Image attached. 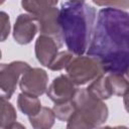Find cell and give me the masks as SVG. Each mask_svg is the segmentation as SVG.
I'll list each match as a JSON object with an SVG mask.
<instances>
[{
  "label": "cell",
  "mask_w": 129,
  "mask_h": 129,
  "mask_svg": "<svg viewBox=\"0 0 129 129\" xmlns=\"http://www.w3.org/2000/svg\"><path fill=\"white\" fill-rule=\"evenodd\" d=\"M57 1H42V0H30V1H22L21 6L22 8L27 11L29 14H37L41 10L50 7L56 6Z\"/></svg>",
  "instance_id": "cell-16"
},
{
  "label": "cell",
  "mask_w": 129,
  "mask_h": 129,
  "mask_svg": "<svg viewBox=\"0 0 129 129\" xmlns=\"http://www.w3.org/2000/svg\"><path fill=\"white\" fill-rule=\"evenodd\" d=\"M73 103L76 111L94 128L100 127L108 118V108L103 101L95 98L86 89L78 90Z\"/></svg>",
  "instance_id": "cell-3"
},
{
  "label": "cell",
  "mask_w": 129,
  "mask_h": 129,
  "mask_svg": "<svg viewBox=\"0 0 129 129\" xmlns=\"http://www.w3.org/2000/svg\"><path fill=\"white\" fill-rule=\"evenodd\" d=\"M0 24H1V41H4L10 32L9 15L4 11L0 12Z\"/></svg>",
  "instance_id": "cell-20"
},
{
  "label": "cell",
  "mask_w": 129,
  "mask_h": 129,
  "mask_svg": "<svg viewBox=\"0 0 129 129\" xmlns=\"http://www.w3.org/2000/svg\"><path fill=\"white\" fill-rule=\"evenodd\" d=\"M66 70L69 78L77 86L93 82L106 74L101 63L90 55L75 56Z\"/></svg>",
  "instance_id": "cell-4"
},
{
  "label": "cell",
  "mask_w": 129,
  "mask_h": 129,
  "mask_svg": "<svg viewBox=\"0 0 129 129\" xmlns=\"http://www.w3.org/2000/svg\"><path fill=\"white\" fill-rule=\"evenodd\" d=\"M57 40L50 36L39 35L35 42V55L37 60L44 67L48 68L58 53V48L61 47Z\"/></svg>",
  "instance_id": "cell-10"
},
{
  "label": "cell",
  "mask_w": 129,
  "mask_h": 129,
  "mask_svg": "<svg viewBox=\"0 0 129 129\" xmlns=\"http://www.w3.org/2000/svg\"><path fill=\"white\" fill-rule=\"evenodd\" d=\"M30 69V66L21 60L12 61L10 63H1L0 66V88L3 97L10 99L13 95L19 77Z\"/></svg>",
  "instance_id": "cell-5"
},
{
  "label": "cell",
  "mask_w": 129,
  "mask_h": 129,
  "mask_svg": "<svg viewBox=\"0 0 129 129\" xmlns=\"http://www.w3.org/2000/svg\"><path fill=\"white\" fill-rule=\"evenodd\" d=\"M17 106H18L19 110L23 114L27 115L28 117H32V116L37 115L42 108L38 97L27 95L24 93H21L18 95Z\"/></svg>",
  "instance_id": "cell-11"
},
{
  "label": "cell",
  "mask_w": 129,
  "mask_h": 129,
  "mask_svg": "<svg viewBox=\"0 0 129 129\" xmlns=\"http://www.w3.org/2000/svg\"><path fill=\"white\" fill-rule=\"evenodd\" d=\"M96 8L85 1L60 4L58 22L68 50L80 56L87 52L95 29Z\"/></svg>",
  "instance_id": "cell-2"
},
{
  "label": "cell",
  "mask_w": 129,
  "mask_h": 129,
  "mask_svg": "<svg viewBox=\"0 0 129 129\" xmlns=\"http://www.w3.org/2000/svg\"><path fill=\"white\" fill-rule=\"evenodd\" d=\"M87 90L89 91V93L91 95H93L95 98H97L101 101L107 100L113 95L110 85H109V82H108L107 74H104L101 77H99L98 79H96L95 81H93L89 85Z\"/></svg>",
  "instance_id": "cell-12"
},
{
  "label": "cell",
  "mask_w": 129,
  "mask_h": 129,
  "mask_svg": "<svg viewBox=\"0 0 129 129\" xmlns=\"http://www.w3.org/2000/svg\"><path fill=\"white\" fill-rule=\"evenodd\" d=\"M4 129H26L22 124H20V123H18V122H14V123H12V124H10L9 126H7L6 128H4Z\"/></svg>",
  "instance_id": "cell-22"
},
{
  "label": "cell",
  "mask_w": 129,
  "mask_h": 129,
  "mask_svg": "<svg viewBox=\"0 0 129 129\" xmlns=\"http://www.w3.org/2000/svg\"><path fill=\"white\" fill-rule=\"evenodd\" d=\"M55 117L60 121H69L72 115L75 113L76 108L73 101L62 103V104H55L52 108Z\"/></svg>",
  "instance_id": "cell-18"
},
{
  "label": "cell",
  "mask_w": 129,
  "mask_h": 129,
  "mask_svg": "<svg viewBox=\"0 0 129 129\" xmlns=\"http://www.w3.org/2000/svg\"><path fill=\"white\" fill-rule=\"evenodd\" d=\"M28 118L31 126L34 129H50L54 124L55 115L52 109L48 107H42L37 115Z\"/></svg>",
  "instance_id": "cell-13"
},
{
  "label": "cell",
  "mask_w": 129,
  "mask_h": 129,
  "mask_svg": "<svg viewBox=\"0 0 129 129\" xmlns=\"http://www.w3.org/2000/svg\"><path fill=\"white\" fill-rule=\"evenodd\" d=\"M87 55L96 58L106 74L129 70V12L104 7L98 12Z\"/></svg>",
  "instance_id": "cell-1"
},
{
  "label": "cell",
  "mask_w": 129,
  "mask_h": 129,
  "mask_svg": "<svg viewBox=\"0 0 129 129\" xmlns=\"http://www.w3.org/2000/svg\"><path fill=\"white\" fill-rule=\"evenodd\" d=\"M35 16L38 23V30L40 35H46L54 38L60 44H62L63 38L61 34V29L58 22L59 9L56 6L47 7L37 14H32Z\"/></svg>",
  "instance_id": "cell-6"
},
{
  "label": "cell",
  "mask_w": 129,
  "mask_h": 129,
  "mask_svg": "<svg viewBox=\"0 0 129 129\" xmlns=\"http://www.w3.org/2000/svg\"><path fill=\"white\" fill-rule=\"evenodd\" d=\"M16 118L17 115L14 107L5 97L1 96V129H4L10 124L14 123Z\"/></svg>",
  "instance_id": "cell-15"
},
{
  "label": "cell",
  "mask_w": 129,
  "mask_h": 129,
  "mask_svg": "<svg viewBox=\"0 0 129 129\" xmlns=\"http://www.w3.org/2000/svg\"><path fill=\"white\" fill-rule=\"evenodd\" d=\"M48 76L46 72L39 68H30L26 71L19 81V87L22 93L39 97L47 90Z\"/></svg>",
  "instance_id": "cell-7"
},
{
  "label": "cell",
  "mask_w": 129,
  "mask_h": 129,
  "mask_svg": "<svg viewBox=\"0 0 129 129\" xmlns=\"http://www.w3.org/2000/svg\"><path fill=\"white\" fill-rule=\"evenodd\" d=\"M38 30V23L34 15L25 13L20 14L15 20L13 28V37L19 44L29 43Z\"/></svg>",
  "instance_id": "cell-9"
},
{
  "label": "cell",
  "mask_w": 129,
  "mask_h": 129,
  "mask_svg": "<svg viewBox=\"0 0 129 129\" xmlns=\"http://www.w3.org/2000/svg\"><path fill=\"white\" fill-rule=\"evenodd\" d=\"M75 54L70 50L59 51L55 56V58L50 63V66L48 67V69L51 71H60L62 69H67V67L70 64V62L73 60Z\"/></svg>",
  "instance_id": "cell-17"
},
{
  "label": "cell",
  "mask_w": 129,
  "mask_h": 129,
  "mask_svg": "<svg viewBox=\"0 0 129 129\" xmlns=\"http://www.w3.org/2000/svg\"><path fill=\"white\" fill-rule=\"evenodd\" d=\"M107 77L113 95L125 97L129 94V80L124 75L107 74Z\"/></svg>",
  "instance_id": "cell-14"
},
{
  "label": "cell",
  "mask_w": 129,
  "mask_h": 129,
  "mask_svg": "<svg viewBox=\"0 0 129 129\" xmlns=\"http://www.w3.org/2000/svg\"><path fill=\"white\" fill-rule=\"evenodd\" d=\"M124 106H125L126 111L129 113V94L124 97Z\"/></svg>",
  "instance_id": "cell-23"
},
{
  "label": "cell",
  "mask_w": 129,
  "mask_h": 129,
  "mask_svg": "<svg viewBox=\"0 0 129 129\" xmlns=\"http://www.w3.org/2000/svg\"><path fill=\"white\" fill-rule=\"evenodd\" d=\"M125 76H126V78H127V79L129 80V70H128V71L126 72V74H125Z\"/></svg>",
  "instance_id": "cell-25"
},
{
  "label": "cell",
  "mask_w": 129,
  "mask_h": 129,
  "mask_svg": "<svg viewBox=\"0 0 129 129\" xmlns=\"http://www.w3.org/2000/svg\"><path fill=\"white\" fill-rule=\"evenodd\" d=\"M116 129H128L127 127H125V126H117L116 127Z\"/></svg>",
  "instance_id": "cell-24"
},
{
  "label": "cell",
  "mask_w": 129,
  "mask_h": 129,
  "mask_svg": "<svg viewBox=\"0 0 129 129\" xmlns=\"http://www.w3.org/2000/svg\"><path fill=\"white\" fill-rule=\"evenodd\" d=\"M67 129H96L91 124H89L81 114H79L77 111L72 115V117L68 121Z\"/></svg>",
  "instance_id": "cell-19"
},
{
  "label": "cell",
  "mask_w": 129,
  "mask_h": 129,
  "mask_svg": "<svg viewBox=\"0 0 129 129\" xmlns=\"http://www.w3.org/2000/svg\"><path fill=\"white\" fill-rule=\"evenodd\" d=\"M77 92V85L74 84L69 76L60 75L51 82L46 90V95L53 103L62 104L73 101Z\"/></svg>",
  "instance_id": "cell-8"
},
{
  "label": "cell",
  "mask_w": 129,
  "mask_h": 129,
  "mask_svg": "<svg viewBox=\"0 0 129 129\" xmlns=\"http://www.w3.org/2000/svg\"><path fill=\"white\" fill-rule=\"evenodd\" d=\"M94 4L98 6H104V7H110L115 9H127L129 8V1H108V2H93Z\"/></svg>",
  "instance_id": "cell-21"
}]
</instances>
